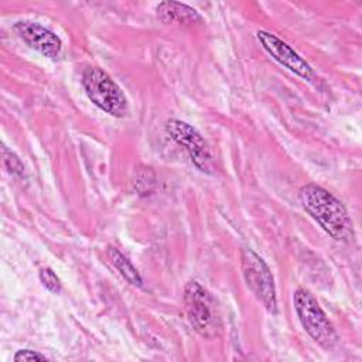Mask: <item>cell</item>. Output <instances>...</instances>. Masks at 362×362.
Wrapping results in <instances>:
<instances>
[{"label": "cell", "mask_w": 362, "mask_h": 362, "mask_svg": "<svg viewBox=\"0 0 362 362\" xmlns=\"http://www.w3.org/2000/svg\"><path fill=\"white\" fill-rule=\"evenodd\" d=\"M293 304L305 332L322 348L329 349L338 342V334L317 298L305 288L293 294Z\"/></svg>", "instance_id": "cell-4"}, {"label": "cell", "mask_w": 362, "mask_h": 362, "mask_svg": "<svg viewBox=\"0 0 362 362\" xmlns=\"http://www.w3.org/2000/svg\"><path fill=\"white\" fill-rule=\"evenodd\" d=\"M165 132L177 144L185 148L197 168L202 173L212 171V154L209 146L195 127L180 119H170L165 122Z\"/></svg>", "instance_id": "cell-6"}, {"label": "cell", "mask_w": 362, "mask_h": 362, "mask_svg": "<svg viewBox=\"0 0 362 362\" xmlns=\"http://www.w3.org/2000/svg\"><path fill=\"white\" fill-rule=\"evenodd\" d=\"M40 280H41L42 286L47 290H49L51 293H59L61 291V280L51 267H42L40 270Z\"/></svg>", "instance_id": "cell-12"}, {"label": "cell", "mask_w": 362, "mask_h": 362, "mask_svg": "<svg viewBox=\"0 0 362 362\" xmlns=\"http://www.w3.org/2000/svg\"><path fill=\"white\" fill-rule=\"evenodd\" d=\"M256 35H257V40L262 44L263 49L280 65H283L284 68L290 69L291 72H294L296 75H298L304 79H310L313 76L311 65L304 58H301L283 40H280L274 34L264 31V30H259L256 33Z\"/></svg>", "instance_id": "cell-7"}, {"label": "cell", "mask_w": 362, "mask_h": 362, "mask_svg": "<svg viewBox=\"0 0 362 362\" xmlns=\"http://www.w3.org/2000/svg\"><path fill=\"white\" fill-rule=\"evenodd\" d=\"M14 361H45V355L37 352V351H31V349H20L14 354L13 356Z\"/></svg>", "instance_id": "cell-13"}, {"label": "cell", "mask_w": 362, "mask_h": 362, "mask_svg": "<svg viewBox=\"0 0 362 362\" xmlns=\"http://www.w3.org/2000/svg\"><path fill=\"white\" fill-rule=\"evenodd\" d=\"M1 157H3V165L6 167V170L14 175L23 177L24 175V164L21 163V160L11 151L8 150L6 146H3L1 148Z\"/></svg>", "instance_id": "cell-11"}, {"label": "cell", "mask_w": 362, "mask_h": 362, "mask_svg": "<svg viewBox=\"0 0 362 362\" xmlns=\"http://www.w3.org/2000/svg\"><path fill=\"white\" fill-rule=\"evenodd\" d=\"M184 307L189 325L205 339H214L222 332V318L215 298L198 281L191 280L184 287Z\"/></svg>", "instance_id": "cell-2"}, {"label": "cell", "mask_w": 362, "mask_h": 362, "mask_svg": "<svg viewBox=\"0 0 362 362\" xmlns=\"http://www.w3.org/2000/svg\"><path fill=\"white\" fill-rule=\"evenodd\" d=\"M298 201L332 239L345 240L352 235V222L346 208L325 188L305 184L298 189Z\"/></svg>", "instance_id": "cell-1"}, {"label": "cell", "mask_w": 362, "mask_h": 362, "mask_svg": "<svg viewBox=\"0 0 362 362\" xmlns=\"http://www.w3.org/2000/svg\"><path fill=\"white\" fill-rule=\"evenodd\" d=\"M157 16L165 23L191 24L201 20V16L192 7L178 1H163L157 6Z\"/></svg>", "instance_id": "cell-9"}, {"label": "cell", "mask_w": 362, "mask_h": 362, "mask_svg": "<svg viewBox=\"0 0 362 362\" xmlns=\"http://www.w3.org/2000/svg\"><path fill=\"white\" fill-rule=\"evenodd\" d=\"M240 266L249 290L270 314H277L274 279L266 262L255 250L245 247L240 252Z\"/></svg>", "instance_id": "cell-5"}, {"label": "cell", "mask_w": 362, "mask_h": 362, "mask_svg": "<svg viewBox=\"0 0 362 362\" xmlns=\"http://www.w3.org/2000/svg\"><path fill=\"white\" fill-rule=\"evenodd\" d=\"M14 31L33 49L47 58H57L62 49L61 38L47 27L28 20H21L14 24Z\"/></svg>", "instance_id": "cell-8"}, {"label": "cell", "mask_w": 362, "mask_h": 362, "mask_svg": "<svg viewBox=\"0 0 362 362\" xmlns=\"http://www.w3.org/2000/svg\"><path fill=\"white\" fill-rule=\"evenodd\" d=\"M106 257L107 260L116 267V270L133 286H137L140 287L143 284V280H141V276L140 273L137 272V269L132 264V262L120 252L117 250L116 247L113 246H107L106 247Z\"/></svg>", "instance_id": "cell-10"}, {"label": "cell", "mask_w": 362, "mask_h": 362, "mask_svg": "<svg viewBox=\"0 0 362 362\" xmlns=\"http://www.w3.org/2000/svg\"><path fill=\"white\" fill-rule=\"evenodd\" d=\"M81 82L90 102L103 112L115 117H124L129 113V102L124 92L102 68H85Z\"/></svg>", "instance_id": "cell-3"}]
</instances>
